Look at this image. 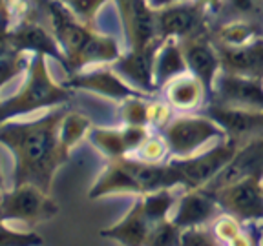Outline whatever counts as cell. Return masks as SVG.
Returning a JSON list of instances; mask_svg holds the SVG:
<instances>
[{"mask_svg":"<svg viewBox=\"0 0 263 246\" xmlns=\"http://www.w3.org/2000/svg\"><path fill=\"white\" fill-rule=\"evenodd\" d=\"M42 6L48 11L51 31L66 55L70 73L93 66L114 64L123 55L114 37L103 35L95 28L79 22L61 2L42 0Z\"/></svg>","mask_w":263,"mask_h":246,"instance_id":"obj_2","label":"cell"},{"mask_svg":"<svg viewBox=\"0 0 263 246\" xmlns=\"http://www.w3.org/2000/svg\"><path fill=\"white\" fill-rule=\"evenodd\" d=\"M44 239L33 230H15L0 213V246H42Z\"/></svg>","mask_w":263,"mask_h":246,"instance_id":"obj_26","label":"cell"},{"mask_svg":"<svg viewBox=\"0 0 263 246\" xmlns=\"http://www.w3.org/2000/svg\"><path fill=\"white\" fill-rule=\"evenodd\" d=\"M91 128H93L91 120L88 119L86 115L79 113V111H66L64 119L61 122V131H59L62 146L71 153V150L79 142H82L90 135Z\"/></svg>","mask_w":263,"mask_h":246,"instance_id":"obj_25","label":"cell"},{"mask_svg":"<svg viewBox=\"0 0 263 246\" xmlns=\"http://www.w3.org/2000/svg\"><path fill=\"white\" fill-rule=\"evenodd\" d=\"M11 22L6 18H0V57H6L9 53H15V49L11 46V38H9V31H11Z\"/></svg>","mask_w":263,"mask_h":246,"instance_id":"obj_36","label":"cell"},{"mask_svg":"<svg viewBox=\"0 0 263 246\" xmlns=\"http://www.w3.org/2000/svg\"><path fill=\"white\" fill-rule=\"evenodd\" d=\"M161 137L164 139L172 159H186L196 153L203 152L206 144L214 140L227 139L223 130L216 120H212L209 115H177L170 120L166 128H163Z\"/></svg>","mask_w":263,"mask_h":246,"instance_id":"obj_5","label":"cell"},{"mask_svg":"<svg viewBox=\"0 0 263 246\" xmlns=\"http://www.w3.org/2000/svg\"><path fill=\"white\" fill-rule=\"evenodd\" d=\"M33 13L11 26L9 38H11L13 49H15V51H21V53H29V51H31L33 55L51 57L61 62L66 70H68L66 55H64V51H62L59 40L55 38L51 28H46L44 24H41L39 18L33 15Z\"/></svg>","mask_w":263,"mask_h":246,"instance_id":"obj_12","label":"cell"},{"mask_svg":"<svg viewBox=\"0 0 263 246\" xmlns=\"http://www.w3.org/2000/svg\"><path fill=\"white\" fill-rule=\"evenodd\" d=\"M223 212L239 222H263V179L249 177L216 193Z\"/></svg>","mask_w":263,"mask_h":246,"instance_id":"obj_10","label":"cell"},{"mask_svg":"<svg viewBox=\"0 0 263 246\" xmlns=\"http://www.w3.org/2000/svg\"><path fill=\"white\" fill-rule=\"evenodd\" d=\"M66 111L64 106H59L28 122L0 124V144L15 157L13 186L33 184L51 195L55 173L70 159V152L59 137Z\"/></svg>","mask_w":263,"mask_h":246,"instance_id":"obj_1","label":"cell"},{"mask_svg":"<svg viewBox=\"0 0 263 246\" xmlns=\"http://www.w3.org/2000/svg\"><path fill=\"white\" fill-rule=\"evenodd\" d=\"M168 188H183V179L170 160L150 164L134 155L110 159L93 186L88 192L90 199L106 195H148Z\"/></svg>","mask_w":263,"mask_h":246,"instance_id":"obj_3","label":"cell"},{"mask_svg":"<svg viewBox=\"0 0 263 246\" xmlns=\"http://www.w3.org/2000/svg\"><path fill=\"white\" fill-rule=\"evenodd\" d=\"M29 58L26 53L15 51L9 53L6 57H0V90L9 84L13 78H16L18 75H22L24 71H28L29 68Z\"/></svg>","mask_w":263,"mask_h":246,"instance_id":"obj_30","label":"cell"},{"mask_svg":"<svg viewBox=\"0 0 263 246\" xmlns=\"http://www.w3.org/2000/svg\"><path fill=\"white\" fill-rule=\"evenodd\" d=\"M206 104L263 111V80L219 71Z\"/></svg>","mask_w":263,"mask_h":246,"instance_id":"obj_9","label":"cell"},{"mask_svg":"<svg viewBox=\"0 0 263 246\" xmlns=\"http://www.w3.org/2000/svg\"><path fill=\"white\" fill-rule=\"evenodd\" d=\"M150 137V128L146 126H123V128H91L90 142L101 155L108 160L128 157L139 150L144 140Z\"/></svg>","mask_w":263,"mask_h":246,"instance_id":"obj_17","label":"cell"},{"mask_svg":"<svg viewBox=\"0 0 263 246\" xmlns=\"http://www.w3.org/2000/svg\"><path fill=\"white\" fill-rule=\"evenodd\" d=\"M146 2H148V0H146Z\"/></svg>","mask_w":263,"mask_h":246,"instance_id":"obj_42","label":"cell"},{"mask_svg":"<svg viewBox=\"0 0 263 246\" xmlns=\"http://www.w3.org/2000/svg\"><path fill=\"white\" fill-rule=\"evenodd\" d=\"M258 246H263V228H261V241L258 242Z\"/></svg>","mask_w":263,"mask_h":246,"instance_id":"obj_41","label":"cell"},{"mask_svg":"<svg viewBox=\"0 0 263 246\" xmlns=\"http://www.w3.org/2000/svg\"><path fill=\"white\" fill-rule=\"evenodd\" d=\"M161 91L164 100L172 106L174 111L189 113L209 102V91L203 86V82L192 73H183L176 77Z\"/></svg>","mask_w":263,"mask_h":246,"instance_id":"obj_21","label":"cell"},{"mask_svg":"<svg viewBox=\"0 0 263 246\" xmlns=\"http://www.w3.org/2000/svg\"><path fill=\"white\" fill-rule=\"evenodd\" d=\"M249 177L263 179V139L239 146L229 164L201 190L209 192L210 195H216L225 186L234 184Z\"/></svg>","mask_w":263,"mask_h":246,"instance_id":"obj_16","label":"cell"},{"mask_svg":"<svg viewBox=\"0 0 263 246\" xmlns=\"http://www.w3.org/2000/svg\"><path fill=\"white\" fill-rule=\"evenodd\" d=\"M212 235L218 239L223 244H229L234 237H238L241 234V222L238 219H234L229 213H223L221 217H218L212 222Z\"/></svg>","mask_w":263,"mask_h":246,"instance_id":"obj_34","label":"cell"},{"mask_svg":"<svg viewBox=\"0 0 263 246\" xmlns=\"http://www.w3.org/2000/svg\"><path fill=\"white\" fill-rule=\"evenodd\" d=\"M0 193H4V177H2V166H0Z\"/></svg>","mask_w":263,"mask_h":246,"instance_id":"obj_40","label":"cell"},{"mask_svg":"<svg viewBox=\"0 0 263 246\" xmlns=\"http://www.w3.org/2000/svg\"><path fill=\"white\" fill-rule=\"evenodd\" d=\"M223 208L218 199L205 190H183L174 206L170 219L181 230L206 228L218 217L223 215Z\"/></svg>","mask_w":263,"mask_h":246,"instance_id":"obj_15","label":"cell"},{"mask_svg":"<svg viewBox=\"0 0 263 246\" xmlns=\"http://www.w3.org/2000/svg\"><path fill=\"white\" fill-rule=\"evenodd\" d=\"M234 142L223 139L186 159H168L183 179V190H201L225 168L238 152Z\"/></svg>","mask_w":263,"mask_h":246,"instance_id":"obj_7","label":"cell"},{"mask_svg":"<svg viewBox=\"0 0 263 246\" xmlns=\"http://www.w3.org/2000/svg\"><path fill=\"white\" fill-rule=\"evenodd\" d=\"M168 155H170L168 146H166L164 139L161 137V133H156V135L150 133V137L144 140L143 146L134 153V157H137V159L144 160V162H150V164L164 162V159Z\"/></svg>","mask_w":263,"mask_h":246,"instance_id":"obj_31","label":"cell"},{"mask_svg":"<svg viewBox=\"0 0 263 246\" xmlns=\"http://www.w3.org/2000/svg\"><path fill=\"white\" fill-rule=\"evenodd\" d=\"M154 11H156L159 40H166V38L185 40L189 37L210 31L206 24V11L192 0H181Z\"/></svg>","mask_w":263,"mask_h":246,"instance_id":"obj_8","label":"cell"},{"mask_svg":"<svg viewBox=\"0 0 263 246\" xmlns=\"http://www.w3.org/2000/svg\"><path fill=\"white\" fill-rule=\"evenodd\" d=\"M183 232L185 230H181L172 219L166 217L152 228L146 246H181Z\"/></svg>","mask_w":263,"mask_h":246,"instance_id":"obj_28","label":"cell"},{"mask_svg":"<svg viewBox=\"0 0 263 246\" xmlns=\"http://www.w3.org/2000/svg\"><path fill=\"white\" fill-rule=\"evenodd\" d=\"M227 246H258V242L254 241V237H252L251 234H245V232H241L238 237L232 239V241H230Z\"/></svg>","mask_w":263,"mask_h":246,"instance_id":"obj_37","label":"cell"},{"mask_svg":"<svg viewBox=\"0 0 263 246\" xmlns=\"http://www.w3.org/2000/svg\"><path fill=\"white\" fill-rule=\"evenodd\" d=\"M146 97H130L119 102V119L124 126H146Z\"/></svg>","mask_w":263,"mask_h":246,"instance_id":"obj_29","label":"cell"},{"mask_svg":"<svg viewBox=\"0 0 263 246\" xmlns=\"http://www.w3.org/2000/svg\"><path fill=\"white\" fill-rule=\"evenodd\" d=\"M61 212L59 202L49 193L33 184L13 186L9 192L0 193V213L6 222H22L37 226L48 222Z\"/></svg>","mask_w":263,"mask_h":246,"instance_id":"obj_6","label":"cell"},{"mask_svg":"<svg viewBox=\"0 0 263 246\" xmlns=\"http://www.w3.org/2000/svg\"><path fill=\"white\" fill-rule=\"evenodd\" d=\"M156 222L148 217L143 199H137L121 221L101 230V237L111 239L121 246H146Z\"/></svg>","mask_w":263,"mask_h":246,"instance_id":"obj_19","label":"cell"},{"mask_svg":"<svg viewBox=\"0 0 263 246\" xmlns=\"http://www.w3.org/2000/svg\"><path fill=\"white\" fill-rule=\"evenodd\" d=\"M205 115L216 120L225 133L227 140L236 146L254 142L263 139V111L261 110H239L216 104H206Z\"/></svg>","mask_w":263,"mask_h":246,"instance_id":"obj_13","label":"cell"},{"mask_svg":"<svg viewBox=\"0 0 263 246\" xmlns=\"http://www.w3.org/2000/svg\"><path fill=\"white\" fill-rule=\"evenodd\" d=\"M210 37L216 46H245L263 38V24L251 20H225L210 29Z\"/></svg>","mask_w":263,"mask_h":246,"instance_id":"obj_24","label":"cell"},{"mask_svg":"<svg viewBox=\"0 0 263 246\" xmlns=\"http://www.w3.org/2000/svg\"><path fill=\"white\" fill-rule=\"evenodd\" d=\"M174 119V110L166 100H148L146 106V124L148 128H156L157 131H161L163 128H166L170 124V120Z\"/></svg>","mask_w":263,"mask_h":246,"instance_id":"obj_32","label":"cell"},{"mask_svg":"<svg viewBox=\"0 0 263 246\" xmlns=\"http://www.w3.org/2000/svg\"><path fill=\"white\" fill-rule=\"evenodd\" d=\"M230 6L232 16L229 20H251V22H261L259 8H261V0H225Z\"/></svg>","mask_w":263,"mask_h":246,"instance_id":"obj_33","label":"cell"},{"mask_svg":"<svg viewBox=\"0 0 263 246\" xmlns=\"http://www.w3.org/2000/svg\"><path fill=\"white\" fill-rule=\"evenodd\" d=\"M216 46V44H214ZM221 71L263 80V38L245 46H216Z\"/></svg>","mask_w":263,"mask_h":246,"instance_id":"obj_20","label":"cell"},{"mask_svg":"<svg viewBox=\"0 0 263 246\" xmlns=\"http://www.w3.org/2000/svg\"><path fill=\"white\" fill-rule=\"evenodd\" d=\"M183 73H189L185 57L181 51V46L174 38H166L161 42L156 57V84L157 90H163L170 80Z\"/></svg>","mask_w":263,"mask_h":246,"instance_id":"obj_23","label":"cell"},{"mask_svg":"<svg viewBox=\"0 0 263 246\" xmlns=\"http://www.w3.org/2000/svg\"><path fill=\"white\" fill-rule=\"evenodd\" d=\"M177 42H179L183 57H185L189 73L196 75V77L203 82V86L206 88L209 97H210L214 80H216L218 73L221 71V68H219L218 49L214 46L210 31L196 35V37H189V38H185V40H177Z\"/></svg>","mask_w":263,"mask_h":246,"instance_id":"obj_18","label":"cell"},{"mask_svg":"<svg viewBox=\"0 0 263 246\" xmlns=\"http://www.w3.org/2000/svg\"><path fill=\"white\" fill-rule=\"evenodd\" d=\"M57 2H61L79 22L93 28L99 11L106 6L108 0H57Z\"/></svg>","mask_w":263,"mask_h":246,"instance_id":"obj_27","label":"cell"},{"mask_svg":"<svg viewBox=\"0 0 263 246\" xmlns=\"http://www.w3.org/2000/svg\"><path fill=\"white\" fill-rule=\"evenodd\" d=\"M181 246H221V242L206 228H190L183 232Z\"/></svg>","mask_w":263,"mask_h":246,"instance_id":"obj_35","label":"cell"},{"mask_svg":"<svg viewBox=\"0 0 263 246\" xmlns=\"http://www.w3.org/2000/svg\"><path fill=\"white\" fill-rule=\"evenodd\" d=\"M161 42L163 40H157L139 49L130 48L114 64H110L121 78L146 97H154L159 91L156 84V57Z\"/></svg>","mask_w":263,"mask_h":246,"instance_id":"obj_11","label":"cell"},{"mask_svg":"<svg viewBox=\"0 0 263 246\" xmlns=\"http://www.w3.org/2000/svg\"><path fill=\"white\" fill-rule=\"evenodd\" d=\"M192 2H196V4L201 9H205L206 13L218 11V9H221L223 4H225V0H192Z\"/></svg>","mask_w":263,"mask_h":246,"instance_id":"obj_38","label":"cell"},{"mask_svg":"<svg viewBox=\"0 0 263 246\" xmlns=\"http://www.w3.org/2000/svg\"><path fill=\"white\" fill-rule=\"evenodd\" d=\"M176 2H181V0H148V6L152 9H161L164 6L176 4Z\"/></svg>","mask_w":263,"mask_h":246,"instance_id":"obj_39","label":"cell"},{"mask_svg":"<svg viewBox=\"0 0 263 246\" xmlns=\"http://www.w3.org/2000/svg\"><path fill=\"white\" fill-rule=\"evenodd\" d=\"M126 38L132 49L146 48L159 40L157 37V22L156 11L148 6L146 0H134L130 15L124 18Z\"/></svg>","mask_w":263,"mask_h":246,"instance_id":"obj_22","label":"cell"},{"mask_svg":"<svg viewBox=\"0 0 263 246\" xmlns=\"http://www.w3.org/2000/svg\"><path fill=\"white\" fill-rule=\"evenodd\" d=\"M66 86L71 90L91 91V93L106 97L115 102H123L124 98L130 97H146L136 88H132L124 78H121L110 64L93 66V68L71 73L66 80Z\"/></svg>","mask_w":263,"mask_h":246,"instance_id":"obj_14","label":"cell"},{"mask_svg":"<svg viewBox=\"0 0 263 246\" xmlns=\"http://www.w3.org/2000/svg\"><path fill=\"white\" fill-rule=\"evenodd\" d=\"M71 91L66 84L53 80L44 55H33L21 90L0 100V124L15 120L18 115L64 106L71 98Z\"/></svg>","mask_w":263,"mask_h":246,"instance_id":"obj_4","label":"cell"}]
</instances>
